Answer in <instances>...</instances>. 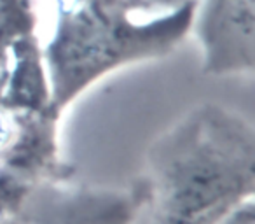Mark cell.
Segmentation results:
<instances>
[{"label":"cell","instance_id":"obj_1","mask_svg":"<svg viewBox=\"0 0 255 224\" xmlns=\"http://www.w3.org/2000/svg\"><path fill=\"white\" fill-rule=\"evenodd\" d=\"M149 195L131 224H219L255 193V130L240 112L206 102L147 149Z\"/></svg>","mask_w":255,"mask_h":224},{"label":"cell","instance_id":"obj_2","mask_svg":"<svg viewBox=\"0 0 255 224\" xmlns=\"http://www.w3.org/2000/svg\"><path fill=\"white\" fill-rule=\"evenodd\" d=\"M196 5L198 0H185L140 23L133 12L154 11L152 0H54L56 25L42 47L53 109L63 116L110 72L173 53L192 30Z\"/></svg>","mask_w":255,"mask_h":224},{"label":"cell","instance_id":"obj_3","mask_svg":"<svg viewBox=\"0 0 255 224\" xmlns=\"http://www.w3.org/2000/svg\"><path fill=\"white\" fill-rule=\"evenodd\" d=\"M60 119L49 102L42 47L35 33L11 47L0 68V224H7L46 181H72L74 163L61 154Z\"/></svg>","mask_w":255,"mask_h":224},{"label":"cell","instance_id":"obj_4","mask_svg":"<svg viewBox=\"0 0 255 224\" xmlns=\"http://www.w3.org/2000/svg\"><path fill=\"white\" fill-rule=\"evenodd\" d=\"M192 28L208 75L250 74L255 68V0H198Z\"/></svg>","mask_w":255,"mask_h":224},{"label":"cell","instance_id":"obj_5","mask_svg":"<svg viewBox=\"0 0 255 224\" xmlns=\"http://www.w3.org/2000/svg\"><path fill=\"white\" fill-rule=\"evenodd\" d=\"M37 16L32 0H0V68L11 60V47L35 33Z\"/></svg>","mask_w":255,"mask_h":224},{"label":"cell","instance_id":"obj_6","mask_svg":"<svg viewBox=\"0 0 255 224\" xmlns=\"http://www.w3.org/2000/svg\"><path fill=\"white\" fill-rule=\"evenodd\" d=\"M219 224H255L254 196L243 200V202L238 203L236 207H233V209L219 221Z\"/></svg>","mask_w":255,"mask_h":224}]
</instances>
